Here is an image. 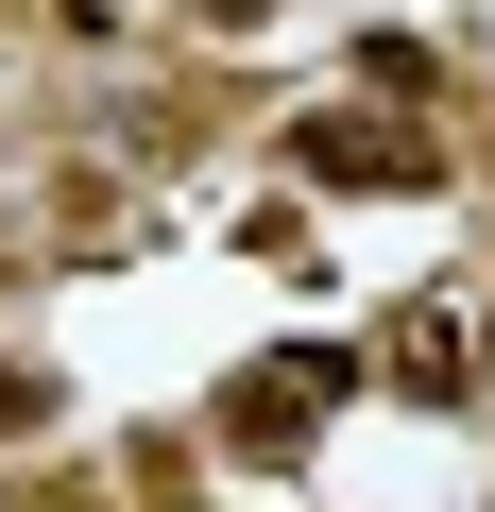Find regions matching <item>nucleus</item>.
I'll return each instance as SVG.
<instances>
[{
	"label": "nucleus",
	"instance_id": "f257e3e1",
	"mask_svg": "<svg viewBox=\"0 0 495 512\" xmlns=\"http://www.w3.org/2000/svg\"><path fill=\"white\" fill-rule=\"evenodd\" d=\"M291 171H308V188H444V137L359 120V103H308V120H291Z\"/></svg>",
	"mask_w": 495,
	"mask_h": 512
},
{
	"label": "nucleus",
	"instance_id": "f03ea898",
	"mask_svg": "<svg viewBox=\"0 0 495 512\" xmlns=\"http://www.w3.org/2000/svg\"><path fill=\"white\" fill-rule=\"evenodd\" d=\"M325 410H342V393H325V359H257V376L222 393V461H308V444H325Z\"/></svg>",
	"mask_w": 495,
	"mask_h": 512
},
{
	"label": "nucleus",
	"instance_id": "7ed1b4c3",
	"mask_svg": "<svg viewBox=\"0 0 495 512\" xmlns=\"http://www.w3.org/2000/svg\"><path fill=\"white\" fill-rule=\"evenodd\" d=\"M376 376H393L410 410H478V308H444V291L393 308V325H376Z\"/></svg>",
	"mask_w": 495,
	"mask_h": 512
},
{
	"label": "nucleus",
	"instance_id": "20e7f679",
	"mask_svg": "<svg viewBox=\"0 0 495 512\" xmlns=\"http://www.w3.org/2000/svg\"><path fill=\"white\" fill-rule=\"evenodd\" d=\"M291 0H171V35H205V52H239V35H274Z\"/></svg>",
	"mask_w": 495,
	"mask_h": 512
},
{
	"label": "nucleus",
	"instance_id": "39448f33",
	"mask_svg": "<svg viewBox=\"0 0 495 512\" xmlns=\"http://www.w3.org/2000/svg\"><path fill=\"white\" fill-rule=\"evenodd\" d=\"M0 444H52V376L35 359H0Z\"/></svg>",
	"mask_w": 495,
	"mask_h": 512
},
{
	"label": "nucleus",
	"instance_id": "423d86ee",
	"mask_svg": "<svg viewBox=\"0 0 495 512\" xmlns=\"http://www.w3.org/2000/svg\"><path fill=\"white\" fill-rule=\"evenodd\" d=\"M478 393H495V291H478Z\"/></svg>",
	"mask_w": 495,
	"mask_h": 512
}]
</instances>
